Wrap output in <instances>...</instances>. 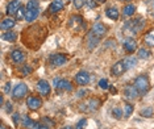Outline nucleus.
I'll return each instance as SVG.
<instances>
[{
    "mask_svg": "<svg viewBox=\"0 0 154 129\" xmlns=\"http://www.w3.org/2000/svg\"><path fill=\"white\" fill-rule=\"evenodd\" d=\"M143 25H145V20H143L142 17H136L134 20H131V21L125 23L124 26H122V30H124V33L127 34V36L132 37V36H134V34H137L143 28Z\"/></svg>",
    "mask_w": 154,
    "mask_h": 129,
    "instance_id": "1",
    "label": "nucleus"
},
{
    "mask_svg": "<svg viewBox=\"0 0 154 129\" xmlns=\"http://www.w3.org/2000/svg\"><path fill=\"white\" fill-rule=\"evenodd\" d=\"M40 15V8H38L37 2H28L26 4V13H25V20L28 23H33L34 20Z\"/></svg>",
    "mask_w": 154,
    "mask_h": 129,
    "instance_id": "2",
    "label": "nucleus"
},
{
    "mask_svg": "<svg viewBox=\"0 0 154 129\" xmlns=\"http://www.w3.org/2000/svg\"><path fill=\"white\" fill-rule=\"evenodd\" d=\"M134 86L137 88V91L140 92V95H145L150 88V82H149L148 75H143V74L138 75L134 81Z\"/></svg>",
    "mask_w": 154,
    "mask_h": 129,
    "instance_id": "3",
    "label": "nucleus"
},
{
    "mask_svg": "<svg viewBox=\"0 0 154 129\" xmlns=\"http://www.w3.org/2000/svg\"><path fill=\"white\" fill-rule=\"evenodd\" d=\"M79 107H80L79 109L83 111V112H95L100 107V100L97 97H90L87 102L82 103Z\"/></svg>",
    "mask_w": 154,
    "mask_h": 129,
    "instance_id": "4",
    "label": "nucleus"
},
{
    "mask_svg": "<svg viewBox=\"0 0 154 129\" xmlns=\"http://www.w3.org/2000/svg\"><path fill=\"white\" fill-rule=\"evenodd\" d=\"M26 94H28V86L21 82L15 86V88H13V91H12V97L15 100H20V99H23L24 96H26Z\"/></svg>",
    "mask_w": 154,
    "mask_h": 129,
    "instance_id": "5",
    "label": "nucleus"
},
{
    "mask_svg": "<svg viewBox=\"0 0 154 129\" xmlns=\"http://www.w3.org/2000/svg\"><path fill=\"white\" fill-rule=\"evenodd\" d=\"M50 63L55 66V67H59V66H63L67 63V57H66L65 54H62V53H57V54H53V55H50Z\"/></svg>",
    "mask_w": 154,
    "mask_h": 129,
    "instance_id": "6",
    "label": "nucleus"
},
{
    "mask_svg": "<svg viewBox=\"0 0 154 129\" xmlns=\"http://www.w3.org/2000/svg\"><path fill=\"white\" fill-rule=\"evenodd\" d=\"M41 106H42V100H41V97L33 96V95L26 97V107L29 108L30 111H37L38 108H41Z\"/></svg>",
    "mask_w": 154,
    "mask_h": 129,
    "instance_id": "7",
    "label": "nucleus"
},
{
    "mask_svg": "<svg viewBox=\"0 0 154 129\" xmlns=\"http://www.w3.org/2000/svg\"><path fill=\"white\" fill-rule=\"evenodd\" d=\"M54 87L58 90H62V91H72V84L70 83L67 79H58L55 78L54 79Z\"/></svg>",
    "mask_w": 154,
    "mask_h": 129,
    "instance_id": "8",
    "label": "nucleus"
},
{
    "mask_svg": "<svg viewBox=\"0 0 154 129\" xmlns=\"http://www.w3.org/2000/svg\"><path fill=\"white\" fill-rule=\"evenodd\" d=\"M25 53L20 49H15V50L11 51V59L15 65H21L25 62Z\"/></svg>",
    "mask_w": 154,
    "mask_h": 129,
    "instance_id": "9",
    "label": "nucleus"
},
{
    "mask_svg": "<svg viewBox=\"0 0 154 129\" xmlns=\"http://www.w3.org/2000/svg\"><path fill=\"white\" fill-rule=\"evenodd\" d=\"M50 90H51V87H50V84H49L48 81L41 79V81L37 82V91L40 92L42 96H49L50 95Z\"/></svg>",
    "mask_w": 154,
    "mask_h": 129,
    "instance_id": "10",
    "label": "nucleus"
},
{
    "mask_svg": "<svg viewBox=\"0 0 154 129\" xmlns=\"http://www.w3.org/2000/svg\"><path fill=\"white\" fill-rule=\"evenodd\" d=\"M122 46H124V50L127 51V53H134L136 49H137V41L134 40V38L132 37H127L124 40V44H122Z\"/></svg>",
    "mask_w": 154,
    "mask_h": 129,
    "instance_id": "11",
    "label": "nucleus"
},
{
    "mask_svg": "<svg viewBox=\"0 0 154 129\" xmlns=\"http://www.w3.org/2000/svg\"><path fill=\"white\" fill-rule=\"evenodd\" d=\"M91 33H92L94 36H96L97 38H103L104 34L107 33V26L101 23H96V24H94Z\"/></svg>",
    "mask_w": 154,
    "mask_h": 129,
    "instance_id": "12",
    "label": "nucleus"
},
{
    "mask_svg": "<svg viewBox=\"0 0 154 129\" xmlns=\"http://www.w3.org/2000/svg\"><path fill=\"white\" fill-rule=\"evenodd\" d=\"M124 96H125V99H128V100H134L140 96V92L137 91L136 86H127L124 88Z\"/></svg>",
    "mask_w": 154,
    "mask_h": 129,
    "instance_id": "13",
    "label": "nucleus"
},
{
    "mask_svg": "<svg viewBox=\"0 0 154 129\" xmlns=\"http://www.w3.org/2000/svg\"><path fill=\"white\" fill-rule=\"evenodd\" d=\"M20 8H21V0H11L7 5V15H16Z\"/></svg>",
    "mask_w": 154,
    "mask_h": 129,
    "instance_id": "14",
    "label": "nucleus"
},
{
    "mask_svg": "<svg viewBox=\"0 0 154 129\" xmlns=\"http://www.w3.org/2000/svg\"><path fill=\"white\" fill-rule=\"evenodd\" d=\"M125 71H127V69H125V65H124V62L122 61L116 62V63L111 67V72H112V75L113 76H121Z\"/></svg>",
    "mask_w": 154,
    "mask_h": 129,
    "instance_id": "15",
    "label": "nucleus"
},
{
    "mask_svg": "<svg viewBox=\"0 0 154 129\" xmlns=\"http://www.w3.org/2000/svg\"><path fill=\"white\" fill-rule=\"evenodd\" d=\"M75 82L78 83L79 86H86L90 83V74L87 71H79L78 74L75 75Z\"/></svg>",
    "mask_w": 154,
    "mask_h": 129,
    "instance_id": "16",
    "label": "nucleus"
},
{
    "mask_svg": "<svg viewBox=\"0 0 154 129\" xmlns=\"http://www.w3.org/2000/svg\"><path fill=\"white\" fill-rule=\"evenodd\" d=\"M63 7H65V3L62 2V0H53V2H51V4L49 5L48 12L49 13H57L59 11H62V9H63Z\"/></svg>",
    "mask_w": 154,
    "mask_h": 129,
    "instance_id": "17",
    "label": "nucleus"
},
{
    "mask_svg": "<svg viewBox=\"0 0 154 129\" xmlns=\"http://www.w3.org/2000/svg\"><path fill=\"white\" fill-rule=\"evenodd\" d=\"M85 20H83V17L80 16H72L71 19H70V26L75 28V29H79V28H85Z\"/></svg>",
    "mask_w": 154,
    "mask_h": 129,
    "instance_id": "18",
    "label": "nucleus"
},
{
    "mask_svg": "<svg viewBox=\"0 0 154 129\" xmlns=\"http://www.w3.org/2000/svg\"><path fill=\"white\" fill-rule=\"evenodd\" d=\"M106 16L111 20H117L120 17V12L116 7H109V8L106 9Z\"/></svg>",
    "mask_w": 154,
    "mask_h": 129,
    "instance_id": "19",
    "label": "nucleus"
},
{
    "mask_svg": "<svg viewBox=\"0 0 154 129\" xmlns=\"http://www.w3.org/2000/svg\"><path fill=\"white\" fill-rule=\"evenodd\" d=\"M136 13V7L133 4H125L122 7V16L124 17H132Z\"/></svg>",
    "mask_w": 154,
    "mask_h": 129,
    "instance_id": "20",
    "label": "nucleus"
},
{
    "mask_svg": "<svg viewBox=\"0 0 154 129\" xmlns=\"http://www.w3.org/2000/svg\"><path fill=\"white\" fill-rule=\"evenodd\" d=\"M15 20L11 19V17H7V19H4L2 21V24H0V28H2L3 30H9V29H12L13 26H15Z\"/></svg>",
    "mask_w": 154,
    "mask_h": 129,
    "instance_id": "21",
    "label": "nucleus"
},
{
    "mask_svg": "<svg viewBox=\"0 0 154 129\" xmlns=\"http://www.w3.org/2000/svg\"><path fill=\"white\" fill-rule=\"evenodd\" d=\"M143 41H145V44L148 48H154V29H152L150 32H148L145 34Z\"/></svg>",
    "mask_w": 154,
    "mask_h": 129,
    "instance_id": "22",
    "label": "nucleus"
},
{
    "mask_svg": "<svg viewBox=\"0 0 154 129\" xmlns=\"http://www.w3.org/2000/svg\"><path fill=\"white\" fill-rule=\"evenodd\" d=\"M122 62H124V65H125V69H127V70H131V69L136 67V65H137V58L127 57L125 59H122Z\"/></svg>",
    "mask_w": 154,
    "mask_h": 129,
    "instance_id": "23",
    "label": "nucleus"
},
{
    "mask_svg": "<svg viewBox=\"0 0 154 129\" xmlns=\"http://www.w3.org/2000/svg\"><path fill=\"white\" fill-rule=\"evenodd\" d=\"M2 38L4 41H8V42H15L17 40V33L12 32V30H7V33H3Z\"/></svg>",
    "mask_w": 154,
    "mask_h": 129,
    "instance_id": "24",
    "label": "nucleus"
},
{
    "mask_svg": "<svg viewBox=\"0 0 154 129\" xmlns=\"http://www.w3.org/2000/svg\"><path fill=\"white\" fill-rule=\"evenodd\" d=\"M100 38H97L96 36H94L92 33L88 34V37H87V44H88V49H94L97 46V44H99Z\"/></svg>",
    "mask_w": 154,
    "mask_h": 129,
    "instance_id": "25",
    "label": "nucleus"
},
{
    "mask_svg": "<svg viewBox=\"0 0 154 129\" xmlns=\"http://www.w3.org/2000/svg\"><path fill=\"white\" fill-rule=\"evenodd\" d=\"M137 55H138V58H141V59H149V58H150V55H152V53H150L149 49L141 48V49H138Z\"/></svg>",
    "mask_w": 154,
    "mask_h": 129,
    "instance_id": "26",
    "label": "nucleus"
},
{
    "mask_svg": "<svg viewBox=\"0 0 154 129\" xmlns=\"http://www.w3.org/2000/svg\"><path fill=\"white\" fill-rule=\"evenodd\" d=\"M140 115H141L142 117H153V115H154L153 107H145V108H142V109L140 111Z\"/></svg>",
    "mask_w": 154,
    "mask_h": 129,
    "instance_id": "27",
    "label": "nucleus"
},
{
    "mask_svg": "<svg viewBox=\"0 0 154 129\" xmlns=\"http://www.w3.org/2000/svg\"><path fill=\"white\" fill-rule=\"evenodd\" d=\"M34 124H36V123H34V121L29 116H24L23 117V125L25 128H28V129H34Z\"/></svg>",
    "mask_w": 154,
    "mask_h": 129,
    "instance_id": "28",
    "label": "nucleus"
},
{
    "mask_svg": "<svg viewBox=\"0 0 154 129\" xmlns=\"http://www.w3.org/2000/svg\"><path fill=\"white\" fill-rule=\"evenodd\" d=\"M112 116L116 118V120H120V118H122V116H124V111L119 107L112 108Z\"/></svg>",
    "mask_w": 154,
    "mask_h": 129,
    "instance_id": "29",
    "label": "nucleus"
},
{
    "mask_svg": "<svg viewBox=\"0 0 154 129\" xmlns=\"http://www.w3.org/2000/svg\"><path fill=\"white\" fill-rule=\"evenodd\" d=\"M124 116L125 118H128V117H131V115L133 113V111H134V108H133V106L131 103H125V106H124Z\"/></svg>",
    "mask_w": 154,
    "mask_h": 129,
    "instance_id": "30",
    "label": "nucleus"
},
{
    "mask_svg": "<svg viewBox=\"0 0 154 129\" xmlns=\"http://www.w3.org/2000/svg\"><path fill=\"white\" fill-rule=\"evenodd\" d=\"M33 71V69L30 67V65H23L21 69H20V72H21V76H28L30 75Z\"/></svg>",
    "mask_w": 154,
    "mask_h": 129,
    "instance_id": "31",
    "label": "nucleus"
},
{
    "mask_svg": "<svg viewBox=\"0 0 154 129\" xmlns=\"http://www.w3.org/2000/svg\"><path fill=\"white\" fill-rule=\"evenodd\" d=\"M25 13H26V8H24V7L21 5V8L17 11L16 13V19L17 20H23V19H25Z\"/></svg>",
    "mask_w": 154,
    "mask_h": 129,
    "instance_id": "32",
    "label": "nucleus"
},
{
    "mask_svg": "<svg viewBox=\"0 0 154 129\" xmlns=\"http://www.w3.org/2000/svg\"><path fill=\"white\" fill-rule=\"evenodd\" d=\"M99 87H100L101 90H108V88H109V83H108V79H106V78L100 79V81H99Z\"/></svg>",
    "mask_w": 154,
    "mask_h": 129,
    "instance_id": "33",
    "label": "nucleus"
},
{
    "mask_svg": "<svg viewBox=\"0 0 154 129\" xmlns=\"http://www.w3.org/2000/svg\"><path fill=\"white\" fill-rule=\"evenodd\" d=\"M86 125H87V118L83 117V118H80V120L78 121V124L75 125V129H85Z\"/></svg>",
    "mask_w": 154,
    "mask_h": 129,
    "instance_id": "34",
    "label": "nucleus"
},
{
    "mask_svg": "<svg viewBox=\"0 0 154 129\" xmlns=\"http://www.w3.org/2000/svg\"><path fill=\"white\" fill-rule=\"evenodd\" d=\"M72 3H74V7H75L76 9H80L83 5L86 4L85 0H72Z\"/></svg>",
    "mask_w": 154,
    "mask_h": 129,
    "instance_id": "35",
    "label": "nucleus"
},
{
    "mask_svg": "<svg viewBox=\"0 0 154 129\" xmlns=\"http://www.w3.org/2000/svg\"><path fill=\"white\" fill-rule=\"evenodd\" d=\"M42 121H44V124H46L48 127H50L51 129H53V128H54V125H55L54 121H53V120H50V118L46 117V116H45V117L42 118Z\"/></svg>",
    "mask_w": 154,
    "mask_h": 129,
    "instance_id": "36",
    "label": "nucleus"
},
{
    "mask_svg": "<svg viewBox=\"0 0 154 129\" xmlns=\"http://www.w3.org/2000/svg\"><path fill=\"white\" fill-rule=\"evenodd\" d=\"M34 129H51L50 127H48L46 124H41V123H36L34 124Z\"/></svg>",
    "mask_w": 154,
    "mask_h": 129,
    "instance_id": "37",
    "label": "nucleus"
},
{
    "mask_svg": "<svg viewBox=\"0 0 154 129\" xmlns=\"http://www.w3.org/2000/svg\"><path fill=\"white\" fill-rule=\"evenodd\" d=\"M87 94H88V91H87V90H80V91L76 92V96H78V97H85Z\"/></svg>",
    "mask_w": 154,
    "mask_h": 129,
    "instance_id": "38",
    "label": "nucleus"
},
{
    "mask_svg": "<svg viewBox=\"0 0 154 129\" xmlns=\"http://www.w3.org/2000/svg\"><path fill=\"white\" fill-rule=\"evenodd\" d=\"M13 123H15V125H19V120H20V115L19 113H13V117H12Z\"/></svg>",
    "mask_w": 154,
    "mask_h": 129,
    "instance_id": "39",
    "label": "nucleus"
},
{
    "mask_svg": "<svg viewBox=\"0 0 154 129\" xmlns=\"http://www.w3.org/2000/svg\"><path fill=\"white\" fill-rule=\"evenodd\" d=\"M86 4L88 5L91 9H92V8H96V3L94 2V0H87V2H86Z\"/></svg>",
    "mask_w": 154,
    "mask_h": 129,
    "instance_id": "40",
    "label": "nucleus"
},
{
    "mask_svg": "<svg viewBox=\"0 0 154 129\" xmlns=\"http://www.w3.org/2000/svg\"><path fill=\"white\" fill-rule=\"evenodd\" d=\"M106 44H107V45H106L107 48H109V46H113V48H116V41H113V40H108Z\"/></svg>",
    "mask_w": 154,
    "mask_h": 129,
    "instance_id": "41",
    "label": "nucleus"
},
{
    "mask_svg": "<svg viewBox=\"0 0 154 129\" xmlns=\"http://www.w3.org/2000/svg\"><path fill=\"white\" fill-rule=\"evenodd\" d=\"M9 91H11V82H8L5 84V87H4V92L5 94H9Z\"/></svg>",
    "mask_w": 154,
    "mask_h": 129,
    "instance_id": "42",
    "label": "nucleus"
},
{
    "mask_svg": "<svg viewBox=\"0 0 154 129\" xmlns=\"http://www.w3.org/2000/svg\"><path fill=\"white\" fill-rule=\"evenodd\" d=\"M5 109H7V112H8V113H9V112H12V104L9 103V102L5 104Z\"/></svg>",
    "mask_w": 154,
    "mask_h": 129,
    "instance_id": "43",
    "label": "nucleus"
},
{
    "mask_svg": "<svg viewBox=\"0 0 154 129\" xmlns=\"http://www.w3.org/2000/svg\"><path fill=\"white\" fill-rule=\"evenodd\" d=\"M63 129H75V127H71V125H66Z\"/></svg>",
    "mask_w": 154,
    "mask_h": 129,
    "instance_id": "44",
    "label": "nucleus"
},
{
    "mask_svg": "<svg viewBox=\"0 0 154 129\" xmlns=\"http://www.w3.org/2000/svg\"><path fill=\"white\" fill-rule=\"evenodd\" d=\"M95 2H97V3H106V0H95Z\"/></svg>",
    "mask_w": 154,
    "mask_h": 129,
    "instance_id": "45",
    "label": "nucleus"
},
{
    "mask_svg": "<svg viewBox=\"0 0 154 129\" xmlns=\"http://www.w3.org/2000/svg\"><path fill=\"white\" fill-rule=\"evenodd\" d=\"M2 129H7V128H5V125H4V124H2Z\"/></svg>",
    "mask_w": 154,
    "mask_h": 129,
    "instance_id": "46",
    "label": "nucleus"
},
{
    "mask_svg": "<svg viewBox=\"0 0 154 129\" xmlns=\"http://www.w3.org/2000/svg\"><path fill=\"white\" fill-rule=\"evenodd\" d=\"M29 2H37V0H29Z\"/></svg>",
    "mask_w": 154,
    "mask_h": 129,
    "instance_id": "47",
    "label": "nucleus"
}]
</instances>
